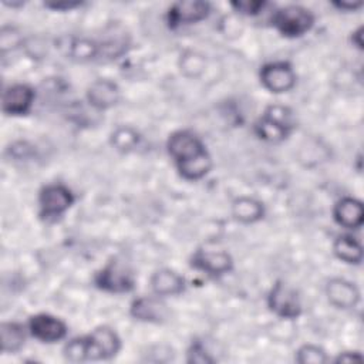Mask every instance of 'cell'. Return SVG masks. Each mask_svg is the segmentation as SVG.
Wrapping results in <instances>:
<instances>
[{"label": "cell", "mask_w": 364, "mask_h": 364, "mask_svg": "<svg viewBox=\"0 0 364 364\" xmlns=\"http://www.w3.org/2000/svg\"><path fill=\"white\" fill-rule=\"evenodd\" d=\"M36 92L27 84H13L3 91L1 97V109L6 115L18 117L26 115L33 102Z\"/></svg>", "instance_id": "12"}, {"label": "cell", "mask_w": 364, "mask_h": 364, "mask_svg": "<svg viewBox=\"0 0 364 364\" xmlns=\"http://www.w3.org/2000/svg\"><path fill=\"white\" fill-rule=\"evenodd\" d=\"M188 361L189 363H198V364H205V363H213V358L205 351L203 346L199 343L192 344L188 353Z\"/></svg>", "instance_id": "27"}, {"label": "cell", "mask_w": 364, "mask_h": 364, "mask_svg": "<svg viewBox=\"0 0 364 364\" xmlns=\"http://www.w3.org/2000/svg\"><path fill=\"white\" fill-rule=\"evenodd\" d=\"M230 6L235 9V11L245 14V16H257L260 11L264 10L267 6V1L264 0H236L232 1Z\"/></svg>", "instance_id": "25"}, {"label": "cell", "mask_w": 364, "mask_h": 364, "mask_svg": "<svg viewBox=\"0 0 364 364\" xmlns=\"http://www.w3.org/2000/svg\"><path fill=\"white\" fill-rule=\"evenodd\" d=\"M259 77L262 85L273 94L287 92L296 85V74L291 65L284 61L264 64L260 68Z\"/></svg>", "instance_id": "8"}, {"label": "cell", "mask_w": 364, "mask_h": 364, "mask_svg": "<svg viewBox=\"0 0 364 364\" xmlns=\"http://www.w3.org/2000/svg\"><path fill=\"white\" fill-rule=\"evenodd\" d=\"M296 361L300 364H323L327 361V354L318 346L304 344L297 350Z\"/></svg>", "instance_id": "24"}, {"label": "cell", "mask_w": 364, "mask_h": 364, "mask_svg": "<svg viewBox=\"0 0 364 364\" xmlns=\"http://www.w3.org/2000/svg\"><path fill=\"white\" fill-rule=\"evenodd\" d=\"M129 314L139 321L162 323L168 317V309L159 296H142L131 303Z\"/></svg>", "instance_id": "14"}, {"label": "cell", "mask_w": 364, "mask_h": 364, "mask_svg": "<svg viewBox=\"0 0 364 364\" xmlns=\"http://www.w3.org/2000/svg\"><path fill=\"white\" fill-rule=\"evenodd\" d=\"M333 6L337 7L338 10L344 11H354L363 6L361 1H333Z\"/></svg>", "instance_id": "30"}, {"label": "cell", "mask_w": 364, "mask_h": 364, "mask_svg": "<svg viewBox=\"0 0 364 364\" xmlns=\"http://www.w3.org/2000/svg\"><path fill=\"white\" fill-rule=\"evenodd\" d=\"M363 355L358 354L357 351H344L341 354H338V357L336 358V363H354V361H361Z\"/></svg>", "instance_id": "28"}, {"label": "cell", "mask_w": 364, "mask_h": 364, "mask_svg": "<svg viewBox=\"0 0 364 364\" xmlns=\"http://www.w3.org/2000/svg\"><path fill=\"white\" fill-rule=\"evenodd\" d=\"M192 267L202 270L210 276H222L232 270L233 260L225 250L199 249L191 259Z\"/></svg>", "instance_id": "11"}, {"label": "cell", "mask_w": 364, "mask_h": 364, "mask_svg": "<svg viewBox=\"0 0 364 364\" xmlns=\"http://www.w3.org/2000/svg\"><path fill=\"white\" fill-rule=\"evenodd\" d=\"M1 351L17 353L26 343V327L16 321H4L0 327Z\"/></svg>", "instance_id": "19"}, {"label": "cell", "mask_w": 364, "mask_h": 364, "mask_svg": "<svg viewBox=\"0 0 364 364\" xmlns=\"http://www.w3.org/2000/svg\"><path fill=\"white\" fill-rule=\"evenodd\" d=\"M232 215L242 223H255L264 216V206L250 196H239L232 203Z\"/></svg>", "instance_id": "18"}, {"label": "cell", "mask_w": 364, "mask_h": 364, "mask_svg": "<svg viewBox=\"0 0 364 364\" xmlns=\"http://www.w3.org/2000/svg\"><path fill=\"white\" fill-rule=\"evenodd\" d=\"M21 44V36L20 33L10 26H4L1 28V34H0V48L1 53H7L10 50H14L16 47H18Z\"/></svg>", "instance_id": "26"}, {"label": "cell", "mask_w": 364, "mask_h": 364, "mask_svg": "<svg viewBox=\"0 0 364 364\" xmlns=\"http://www.w3.org/2000/svg\"><path fill=\"white\" fill-rule=\"evenodd\" d=\"M151 289L155 296H176L185 290V279L172 269L164 267L152 273Z\"/></svg>", "instance_id": "17"}, {"label": "cell", "mask_w": 364, "mask_h": 364, "mask_svg": "<svg viewBox=\"0 0 364 364\" xmlns=\"http://www.w3.org/2000/svg\"><path fill=\"white\" fill-rule=\"evenodd\" d=\"M166 149L179 175L186 181H199L212 169V158L203 142L191 131L181 129L169 135Z\"/></svg>", "instance_id": "1"}, {"label": "cell", "mask_w": 364, "mask_h": 364, "mask_svg": "<svg viewBox=\"0 0 364 364\" xmlns=\"http://www.w3.org/2000/svg\"><path fill=\"white\" fill-rule=\"evenodd\" d=\"M141 136L131 127H118L111 134V145L119 152H131L139 145Z\"/></svg>", "instance_id": "23"}, {"label": "cell", "mask_w": 364, "mask_h": 364, "mask_svg": "<svg viewBox=\"0 0 364 364\" xmlns=\"http://www.w3.org/2000/svg\"><path fill=\"white\" fill-rule=\"evenodd\" d=\"M272 24L282 36L296 38L310 31L314 24V16L309 9L303 6L290 4L274 11Z\"/></svg>", "instance_id": "4"}, {"label": "cell", "mask_w": 364, "mask_h": 364, "mask_svg": "<svg viewBox=\"0 0 364 364\" xmlns=\"http://www.w3.org/2000/svg\"><path fill=\"white\" fill-rule=\"evenodd\" d=\"M333 218L346 229H358L364 222V208L361 200L351 196L341 198L334 205Z\"/></svg>", "instance_id": "16"}, {"label": "cell", "mask_w": 364, "mask_h": 364, "mask_svg": "<svg viewBox=\"0 0 364 364\" xmlns=\"http://www.w3.org/2000/svg\"><path fill=\"white\" fill-rule=\"evenodd\" d=\"M87 101L98 111L112 108L119 101V88L111 80H95L87 90Z\"/></svg>", "instance_id": "15"}, {"label": "cell", "mask_w": 364, "mask_h": 364, "mask_svg": "<svg viewBox=\"0 0 364 364\" xmlns=\"http://www.w3.org/2000/svg\"><path fill=\"white\" fill-rule=\"evenodd\" d=\"M119 348L118 334L108 326H100L87 336L71 338L64 347V357L71 363L109 360Z\"/></svg>", "instance_id": "2"}, {"label": "cell", "mask_w": 364, "mask_h": 364, "mask_svg": "<svg viewBox=\"0 0 364 364\" xmlns=\"http://www.w3.org/2000/svg\"><path fill=\"white\" fill-rule=\"evenodd\" d=\"M351 41H353V44L357 47V48H363V27H358L354 33H353V36H351Z\"/></svg>", "instance_id": "31"}, {"label": "cell", "mask_w": 364, "mask_h": 364, "mask_svg": "<svg viewBox=\"0 0 364 364\" xmlns=\"http://www.w3.org/2000/svg\"><path fill=\"white\" fill-rule=\"evenodd\" d=\"M269 309L280 318L294 320L301 314L299 293L284 282H276L267 296Z\"/></svg>", "instance_id": "7"}, {"label": "cell", "mask_w": 364, "mask_h": 364, "mask_svg": "<svg viewBox=\"0 0 364 364\" xmlns=\"http://www.w3.org/2000/svg\"><path fill=\"white\" fill-rule=\"evenodd\" d=\"M333 252L340 260H343L348 264H360L363 260L361 243L350 235L338 236L334 240Z\"/></svg>", "instance_id": "20"}, {"label": "cell", "mask_w": 364, "mask_h": 364, "mask_svg": "<svg viewBox=\"0 0 364 364\" xmlns=\"http://www.w3.org/2000/svg\"><path fill=\"white\" fill-rule=\"evenodd\" d=\"M27 331L41 343H55L65 337L67 324L55 316L40 313L30 317Z\"/></svg>", "instance_id": "9"}, {"label": "cell", "mask_w": 364, "mask_h": 364, "mask_svg": "<svg viewBox=\"0 0 364 364\" xmlns=\"http://www.w3.org/2000/svg\"><path fill=\"white\" fill-rule=\"evenodd\" d=\"M46 7L53 10H71L80 6V1H57V3H44Z\"/></svg>", "instance_id": "29"}, {"label": "cell", "mask_w": 364, "mask_h": 364, "mask_svg": "<svg viewBox=\"0 0 364 364\" xmlns=\"http://www.w3.org/2000/svg\"><path fill=\"white\" fill-rule=\"evenodd\" d=\"M293 112L284 105H270L255 125L256 135L266 142H282L294 129Z\"/></svg>", "instance_id": "3"}, {"label": "cell", "mask_w": 364, "mask_h": 364, "mask_svg": "<svg viewBox=\"0 0 364 364\" xmlns=\"http://www.w3.org/2000/svg\"><path fill=\"white\" fill-rule=\"evenodd\" d=\"M94 283L98 289L108 293H128L135 286V276L131 267L118 259H112L102 266L94 276Z\"/></svg>", "instance_id": "5"}, {"label": "cell", "mask_w": 364, "mask_h": 364, "mask_svg": "<svg viewBox=\"0 0 364 364\" xmlns=\"http://www.w3.org/2000/svg\"><path fill=\"white\" fill-rule=\"evenodd\" d=\"M205 68H206V58L200 53L188 50L183 54H181L179 70L185 77L198 78L202 75Z\"/></svg>", "instance_id": "22"}, {"label": "cell", "mask_w": 364, "mask_h": 364, "mask_svg": "<svg viewBox=\"0 0 364 364\" xmlns=\"http://www.w3.org/2000/svg\"><path fill=\"white\" fill-rule=\"evenodd\" d=\"M73 203V192L61 183L46 185L38 193V208L43 219H55L64 215Z\"/></svg>", "instance_id": "6"}, {"label": "cell", "mask_w": 364, "mask_h": 364, "mask_svg": "<svg viewBox=\"0 0 364 364\" xmlns=\"http://www.w3.org/2000/svg\"><path fill=\"white\" fill-rule=\"evenodd\" d=\"M104 46L88 38H75L70 44V55L78 61H88L102 55Z\"/></svg>", "instance_id": "21"}, {"label": "cell", "mask_w": 364, "mask_h": 364, "mask_svg": "<svg viewBox=\"0 0 364 364\" xmlns=\"http://www.w3.org/2000/svg\"><path fill=\"white\" fill-rule=\"evenodd\" d=\"M210 13V4L202 0H186L172 4L168 10L166 18L171 28L182 24H193L205 20Z\"/></svg>", "instance_id": "10"}, {"label": "cell", "mask_w": 364, "mask_h": 364, "mask_svg": "<svg viewBox=\"0 0 364 364\" xmlns=\"http://www.w3.org/2000/svg\"><path fill=\"white\" fill-rule=\"evenodd\" d=\"M326 296L330 304L343 310L353 309L360 301V290L357 286L341 277H334L327 282Z\"/></svg>", "instance_id": "13"}]
</instances>
